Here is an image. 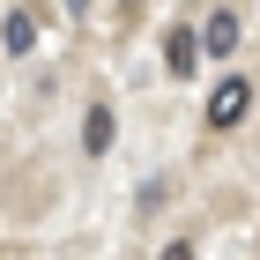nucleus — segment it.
I'll list each match as a JSON object with an SVG mask.
<instances>
[{"mask_svg":"<svg viewBox=\"0 0 260 260\" xmlns=\"http://www.w3.org/2000/svg\"><path fill=\"white\" fill-rule=\"evenodd\" d=\"M245 112H253V82H245V75H223L216 89H208V126H216V134H231Z\"/></svg>","mask_w":260,"mask_h":260,"instance_id":"nucleus-1","label":"nucleus"},{"mask_svg":"<svg viewBox=\"0 0 260 260\" xmlns=\"http://www.w3.org/2000/svg\"><path fill=\"white\" fill-rule=\"evenodd\" d=\"M238 15H231V8H216V15H208V30H201V52H216V60H231V52H238Z\"/></svg>","mask_w":260,"mask_h":260,"instance_id":"nucleus-2","label":"nucleus"},{"mask_svg":"<svg viewBox=\"0 0 260 260\" xmlns=\"http://www.w3.org/2000/svg\"><path fill=\"white\" fill-rule=\"evenodd\" d=\"M164 67H171V75H193L201 67V38L193 30H171V38H164Z\"/></svg>","mask_w":260,"mask_h":260,"instance_id":"nucleus-3","label":"nucleus"},{"mask_svg":"<svg viewBox=\"0 0 260 260\" xmlns=\"http://www.w3.org/2000/svg\"><path fill=\"white\" fill-rule=\"evenodd\" d=\"M0 45H8V52H30V45H38V15H30V8H8V22H0Z\"/></svg>","mask_w":260,"mask_h":260,"instance_id":"nucleus-4","label":"nucleus"},{"mask_svg":"<svg viewBox=\"0 0 260 260\" xmlns=\"http://www.w3.org/2000/svg\"><path fill=\"white\" fill-rule=\"evenodd\" d=\"M82 141H89V156L112 149V104H89V119H82Z\"/></svg>","mask_w":260,"mask_h":260,"instance_id":"nucleus-5","label":"nucleus"},{"mask_svg":"<svg viewBox=\"0 0 260 260\" xmlns=\"http://www.w3.org/2000/svg\"><path fill=\"white\" fill-rule=\"evenodd\" d=\"M164 260H193V245H186V238H179V245H164Z\"/></svg>","mask_w":260,"mask_h":260,"instance_id":"nucleus-6","label":"nucleus"},{"mask_svg":"<svg viewBox=\"0 0 260 260\" xmlns=\"http://www.w3.org/2000/svg\"><path fill=\"white\" fill-rule=\"evenodd\" d=\"M67 8H75V15H82V8H89V0H67Z\"/></svg>","mask_w":260,"mask_h":260,"instance_id":"nucleus-7","label":"nucleus"}]
</instances>
